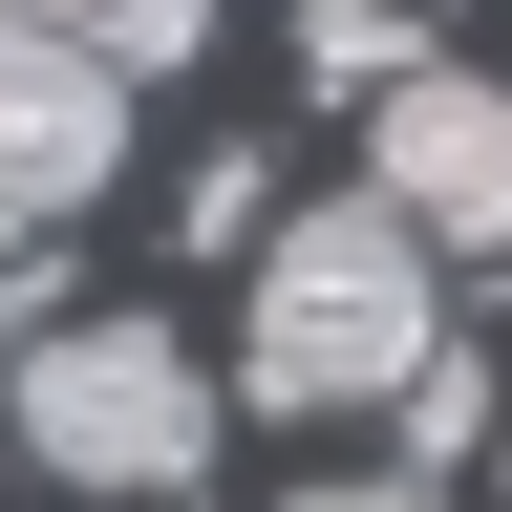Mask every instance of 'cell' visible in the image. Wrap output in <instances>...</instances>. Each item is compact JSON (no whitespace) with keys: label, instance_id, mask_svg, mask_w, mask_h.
<instances>
[{"label":"cell","instance_id":"cell-7","mask_svg":"<svg viewBox=\"0 0 512 512\" xmlns=\"http://www.w3.org/2000/svg\"><path fill=\"white\" fill-rule=\"evenodd\" d=\"M384 448H406V470L448 491V470H470V448H491V363H470V342H427L406 384H384Z\"/></svg>","mask_w":512,"mask_h":512},{"label":"cell","instance_id":"cell-5","mask_svg":"<svg viewBox=\"0 0 512 512\" xmlns=\"http://www.w3.org/2000/svg\"><path fill=\"white\" fill-rule=\"evenodd\" d=\"M22 43H64V64H107V86H171L192 43H214V0H0Z\"/></svg>","mask_w":512,"mask_h":512},{"label":"cell","instance_id":"cell-1","mask_svg":"<svg viewBox=\"0 0 512 512\" xmlns=\"http://www.w3.org/2000/svg\"><path fill=\"white\" fill-rule=\"evenodd\" d=\"M427 342H448V278H427V235L384 214L363 171H342V192H299V214L235 256V406H278V427L384 406Z\"/></svg>","mask_w":512,"mask_h":512},{"label":"cell","instance_id":"cell-6","mask_svg":"<svg viewBox=\"0 0 512 512\" xmlns=\"http://www.w3.org/2000/svg\"><path fill=\"white\" fill-rule=\"evenodd\" d=\"M406 64H448L406 0H299V86H320V107H384Z\"/></svg>","mask_w":512,"mask_h":512},{"label":"cell","instance_id":"cell-3","mask_svg":"<svg viewBox=\"0 0 512 512\" xmlns=\"http://www.w3.org/2000/svg\"><path fill=\"white\" fill-rule=\"evenodd\" d=\"M363 192L427 235V278H491V256H512V86L406 64V86L363 107Z\"/></svg>","mask_w":512,"mask_h":512},{"label":"cell","instance_id":"cell-2","mask_svg":"<svg viewBox=\"0 0 512 512\" xmlns=\"http://www.w3.org/2000/svg\"><path fill=\"white\" fill-rule=\"evenodd\" d=\"M0 384H22V470L107 491V512H171L214 470V363H192L171 320H43Z\"/></svg>","mask_w":512,"mask_h":512},{"label":"cell","instance_id":"cell-9","mask_svg":"<svg viewBox=\"0 0 512 512\" xmlns=\"http://www.w3.org/2000/svg\"><path fill=\"white\" fill-rule=\"evenodd\" d=\"M43 320H64V256H43V235H0V363H22Z\"/></svg>","mask_w":512,"mask_h":512},{"label":"cell","instance_id":"cell-8","mask_svg":"<svg viewBox=\"0 0 512 512\" xmlns=\"http://www.w3.org/2000/svg\"><path fill=\"white\" fill-rule=\"evenodd\" d=\"M171 235H214V256H256V235H278V192H256V150H214V171H192V192H171Z\"/></svg>","mask_w":512,"mask_h":512},{"label":"cell","instance_id":"cell-4","mask_svg":"<svg viewBox=\"0 0 512 512\" xmlns=\"http://www.w3.org/2000/svg\"><path fill=\"white\" fill-rule=\"evenodd\" d=\"M107 171H128V86L0 22V235H64V214H86Z\"/></svg>","mask_w":512,"mask_h":512},{"label":"cell","instance_id":"cell-10","mask_svg":"<svg viewBox=\"0 0 512 512\" xmlns=\"http://www.w3.org/2000/svg\"><path fill=\"white\" fill-rule=\"evenodd\" d=\"M278 512H448L427 470H320V491H278Z\"/></svg>","mask_w":512,"mask_h":512}]
</instances>
